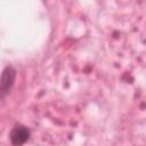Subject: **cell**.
Masks as SVG:
<instances>
[{
	"mask_svg": "<svg viewBox=\"0 0 146 146\" xmlns=\"http://www.w3.org/2000/svg\"><path fill=\"white\" fill-rule=\"evenodd\" d=\"M17 76V71L14 66L8 65L3 68L0 76V99H5L11 91L15 80Z\"/></svg>",
	"mask_w": 146,
	"mask_h": 146,
	"instance_id": "obj_1",
	"label": "cell"
},
{
	"mask_svg": "<svg viewBox=\"0 0 146 146\" xmlns=\"http://www.w3.org/2000/svg\"><path fill=\"white\" fill-rule=\"evenodd\" d=\"M30 129L24 124H15L9 132V139L13 145H23L30 139Z\"/></svg>",
	"mask_w": 146,
	"mask_h": 146,
	"instance_id": "obj_2",
	"label": "cell"
}]
</instances>
